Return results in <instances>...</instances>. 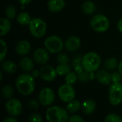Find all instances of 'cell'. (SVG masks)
Masks as SVG:
<instances>
[{
  "label": "cell",
  "instance_id": "1",
  "mask_svg": "<svg viewBox=\"0 0 122 122\" xmlns=\"http://www.w3.org/2000/svg\"><path fill=\"white\" fill-rule=\"evenodd\" d=\"M35 78L29 73L20 75L16 81V88L18 92L23 96L31 94L35 88Z\"/></svg>",
  "mask_w": 122,
  "mask_h": 122
},
{
  "label": "cell",
  "instance_id": "2",
  "mask_svg": "<svg viewBox=\"0 0 122 122\" xmlns=\"http://www.w3.org/2000/svg\"><path fill=\"white\" fill-rule=\"evenodd\" d=\"M102 63V58L95 52H89L82 57L81 64L84 70L92 73L99 69Z\"/></svg>",
  "mask_w": 122,
  "mask_h": 122
},
{
  "label": "cell",
  "instance_id": "3",
  "mask_svg": "<svg viewBox=\"0 0 122 122\" xmlns=\"http://www.w3.org/2000/svg\"><path fill=\"white\" fill-rule=\"evenodd\" d=\"M68 111L59 106L49 107L46 111V119L49 122H66L69 119Z\"/></svg>",
  "mask_w": 122,
  "mask_h": 122
},
{
  "label": "cell",
  "instance_id": "4",
  "mask_svg": "<svg viewBox=\"0 0 122 122\" xmlns=\"http://www.w3.org/2000/svg\"><path fill=\"white\" fill-rule=\"evenodd\" d=\"M44 48L51 54H58L61 52L64 47V43L61 37L56 35L47 37L44 41Z\"/></svg>",
  "mask_w": 122,
  "mask_h": 122
},
{
  "label": "cell",
  "instance_id": "5",
  "mask_svg": "<svg viewBox=\"0 0 122 122\" xmlns=\"http://www.w3.org/2000/svg\"><path fill=\"white\" fill-rule=\"evenodd\" d=\"M28 26L31 35L36 38H41L44 37L46 32V23L41 18L36 17L31 19Z\"/></svg>",
  "mask_w": 122,
  "mask_h": 122
},
{
  "label": "cell",
  "instance_id": "6",
  "mask_svg": "<svg viewBox=\"0 0 122 122\" xmlns=\"http://www.w3.org/2000/svg\"><path fill=\"white\" fill-rule=\"evenodd\" d=\"M92 28L98 33L107 32L110 26V22L107 17L102 14H97L92 17L90 21Z\"/></svg>",
  "mask_w": 122,
  "mask_h": 122
},
{
  "label": "cell",
  "instance_id": "7",
  "mask_svg": "<svg viewBox=\"0 0 122 122\" xmlns=\"http://www.w3.org/2000/svg\"><path fill=\"white\" fill-rule=\"evenodd\" d=\"M109 100L112 106H118L122 102V84L112 83L109 89Z\"/></svg>",
  "mask_w": 122,
  "mask_h": 122
},
{
  "label": "cell",
  "instance_id": "8",
  "mask_svg": "<svg viewBox=\"0 0 122 122\" xmlns=\"http://www.w3.org/2000/svg\"><path fill=\"white\" fill-rule=\"evenodd\" d=\"M75 95V90L71 85L65 83L61 85L58 89V96L59 99L65 103H68L74 99Z\"/></svg>",
  "mask_w": 122,
  "mask_h": 122
},
{
  "label": "cell",
  "instance_id": "9",
  "mask_svg": "<svg viewBox=\"0 0 122 122\" xmlns=\"http://www.w3.org/2000/svg\"><path fill=\"white\" fill-rule=\"evenodd\" d=\"M55 99V94L54 91L50 88H42L38 96V100L39 103L44 106H51Z\"/></svg>",
  "mask_w": 122,
  "mask_h": 122
},
{
  "label": "cell",
  "instance_id": "10",
  "mask_svg": "<svg viewBox=\"0 0 122 122\" xmlns=\"http://www.w3.org/2000/svg\"><path fill=\"white\" fill-rule=\"evenodd\" d=\"M7 113L11 116H17L20 115L23 111L21 102L16 99H10L5 104Z\"/></svg>",
  "mask_w": 122,
  "mask_h": 122
},
{
  "label": "cell",
  "instance_id": "11",
  "mask_svg": "<svg viewBox=\"0 0 122 122\" xmlns=\"http://www.w3.org/2000/svg\"><path fill=\"white\" fill-rule=\"evenodd\" d=\"M40 78L47 82H51L54 81L57 76V73L56 70V68H54L53 66L49 65H42L40 69Z\"/></svg>",
  "mask_w": 122,
  "mask_h": 122
},
{
  "label": "cell",
  "instance_id": "12",
  "mask_svg": "<svg viewBox=\"0 0 122 122\" xmlns=\"http://www.w3.org/2000/svg\"><path fill=\"white\" fill-rule=\"evenodd\" d=\"M33 60L41 65H46L49 60V52L45 48H37L33 53Z\"/></svg>",
  "mask_w": 122,
  "mask_h": 122
},
{
  "label": "cell",
  "instance_id": "13",
  "mask_svg": "<svg viewBox=\"0 0 122 122\" xmlns=\"http://www.w3.org/2000/svg\"><path fill=\"white\" fill-rule=\"evenodd\" d=\"M96 79L102 85L108 86L112 82V73L106 69H98L96 72Z\"/></svg>",
  "mask_w": 122,
  "mask_h": 122
},
{
  "label": "cell",
  "instance_id": "14",
  "mask_svg": "<svg viewBox=\"0 0 122 122\" xmlns=\"http://www.w3.org/2000/svg\"><path fill=\"white\" fill-rule=\"evenodd\" d=\"M81 47V40L76 36L69 37L64 42V47L69 52H75Z\"/></svg>",
  "mask_w": 122,
  "mask_h": 122
},
{
  "label": "cell",
  "instance_id": "15",
  "mask_svg": "<svg viewBox=\"0 0 122 122\" xmlns=\"http://www.w3.org/2000/svg\"><path fill=\"white\" fill-rule=\"evenodd\" d=\"M31 50V44L26 40L19 41L15 47V52L20 56H25L29 53Z\"/></svg>",
  "mask_w": 122,
  "mask_h": 122
},
{
  "label": "cell",
  "instance_id": "16",
  "mask_svg": "<svg viewBox=\"0 0 122 122\" xmlns=\"http://www.w3.org/2000/svg\"><path fill=\"white\" fill-rule=\"evenodd\" d=\"M65 4L64 0H49L47 2V8L51 12L57 13L64 9Z\"/></svg>",
  "mask_w": 122,
  "mask_h": 122
},
{
  "label": "cell",
  "instance_id": "17",
  "mask_svg": "<svg viewBox=\"0 0 122 122\" xmlns=\"http://www.w3.org/2000/svg\"><path fill=\"white\" fill-rule=\"evenodd\" d=\"M19 67L23 71L26 73L31 72L34 67V61L28 57H24L19 61Z\"/></svg>",
  "mask_w": 122,
  "mask_h": 122
},
{
  "label": "cell",
  "instance_id": "18",
  "mask_svg": "<svg viewBox=\"0 0 122 122\" xmlns=\"http://www.w3.org/2000/svg\"><path fill=\"white\" fill-rule=\"evenodd\" d=\"M97 108V104L95 103L94 101L92 99H87L85 100L83 104H81V109L83 112L85 114H93Z\"/></svg>",
  "mask_w": 122,
  "mask_h": 122
},
{
  "label": "cell",
  "instance_id": "19",
  "mask_svg": "<svg viewBox=\"0 0 122 122\" xmlns=\"http://www.w3.org/2000/svg\"><path fill=\"white\" fill-rule=\"evenodd\" d=\"M11 28V19L9 18H1L0 19V35L4 36L8 34Z\"/></svg>",
  "mask_w": 122,
  "mask_h": 122
},
{
  "label": "cell",
  "instance_id": "20",
  "mask_svg": "<svg viewBox=\"0 0 122 122\" xmlns=\"http://www.w3.org/2000/svg\"><path fill=\"white\" fill-rule=\"evenodd\" d=\"M1 68L4 72L8 73V74H13L16 71V64L10 60H6L2 62Z\"/></svg>",
  "mask_w": 122,
  "mask_h": 122
},
{
  "label": "cell",
  "instance_id": "21",
  "mask_svg": "<svg viewBox=\"0 0 122 122\" xmlns=\"http://www.w3.org/2000/svg\"><path fill=\"white\" fill-rule=\"evenodd\" d=\"M119 62L117 59L114 57H110L108 58L104 63V68L109 71H112L114 70L116 68H118L119 66Z\"/></svg>",
  "mask_w": 122,
  "mask_h": 122
},
{
  "label": "cell",
  "instance_id": "22",
  "mask_svg": "<svg viewBox=\"0 0 122 122\" xmlns=\"http://www.w3.org/2000/svg\"><path fill=\"white\" fill-rule=\"evenodd\" d=\"M31 20V19L30 14L26 12H21L19 13L17 17H16L17 22L20 25H22V26L29 25Z\"/></svg>",
  "mask_w": 122,
  "mask_h": 122
},
{
  "label": "cell",
  "instance_id": "23",
  "mask_svg": "<svg viewBox=\"0 0 122 122\" xmlns=\"http://www.w3.org/2000/svg\"><path fill=\"white\" fill-rule=\"evenodd\" d=\"M81 9L84 14L87 15H91L95 12L97 9V6H96V4L93 1L89 0L83 3Z\"/></svg>",
  "mask_w": 122,
  "mask_h": 122
},
{
  "label": "cell",
  "instance_id": "24",
  "mask_svg": "<svg viewBox=\"0 0 122 122\" xmlns=\"http://www.w3.org/2000/svg\"><path fill=\"white\" fill-rule=\"evenodd\" d=\"M96 79V73L95 72H87L84 70L80 74L78 75V81L81 83H86L89 81H94Z\"/></svg>",
  "mask_w": 122,
  "mask_h": 122
},
{
  "label": "cell",
  "instance_id": "25",
  "mask_svg": "<svg viewBox=\"0 0 122 122\" xmlns=\"http://www.w3.org/2000/svg\"><path fill=\"white\" fill-rule=\"evenodd\" d=\"M81 107V104L80 101L76 99H73L72 101L68 102V104L66 106V110L68 111V112L71 114H74L79 111Z\"/></svg>",
  "mask_w": 122,
  "mask_h": 122
},
{
  "label": "cell",
  "instance_id": "26",
  "mask_svg": "<svg viewBox=\"0 0 122 122\" xmlns=\"http://www.w3.org/2000/svg\"><path fill=\"white\" fill-rule=\"evenodd\" d=\"M56 73L59 76H66L71 72V66L67 64H59L56 68Z\"/></svg>",
  "mask_w": 122,
  "mask_h": 122
},
{
  "label": "cell",
  "instance_id": "27",
  "mask_svg": "<svg viewBox=\"0 0 122 122\" xmlns=\"http://www.w3.org/2000/svg\"><path fill=\"white\" fill-rule=\"evenodd\" d=\"M5 14L7 18L12 20L17 17V10L14 5H8L5 9Z\"/></svg>",
  "mask_w": 122,
  "mask_h": 122
},
{
  "label": "cell",
  "instance_id": "28",
  "mask_svg": "<svg viewBox=\"0 0 122 122\" xmlns=\"http://www.w3.org/2000/svg\"><path fill=\"white\" fill-rule=\"evenodd\" d=\"M78 81V75L75 72H69L65 76V83L73 86Z\"/></svg>",
  "mask_w": 122,
  "mask_h": 122
},
{
  "label": "cell",
  "instance_id": "29",
  "mask_svg": "<svg viewBox=\"0 0 122 122\" xmlns=\"http://www.w3.org/2000/svg\"><path fill=\"white\" fill-rule=\"evenodd\" d=\"M1 93L2 96L4 99H10L14 95V90L12 87L9 85H5L3 86L1 89Z\"/></svg>",
  "mask_w": 122,
  "mask_h": 122
},
{
  "label": "cell",
  "instance_id": "30",
  "mask_svg": "<svg viewBox=\"0 0 122 122\" xmlns=\"http://www.w3.org/2000/svg\"><path fill=\"white\" fill-rule=\"evenodd\" d=\"M0 43H1V51H0V61L3 62L7 54V45L6 42L3 40H0Z\"/></svg>",
  "mask_w": 122,
  "mask_h": 122
},
{
  "label": "cell",
  "instance_id": "31",
  "mask_svg": "<svg viewBox=\"0 0 122 122\" xmlns=\"http://www.w3.org/2000/svg\"><path fill=\"white\" fill-rule=\"evenodd\" d=\"M104 122H122V119L118 114L112 113L105 117Z\"/></svg>",
  "mask_w": 122,
  "mask_h": 122
},
{
  "label": "cell",
  "instance_id": "32",
  "mask_svg": "<svg viewBox=\"0 0 122 122\" xmlns=\"http://www.w3.org/2000/svg\"><path fill=\"white\" fill-rule=\"evenodd\" d=\"M56 60L59 63V64H67L69 62V56L64 52H59L57 55Z\"/></svg>",
  "mask_w": 122,
  "mask_h": 122
},
{
  "label": "cell",
  "instance_id": "33",
  "mask_svg": "<svg viewBox=\"0 0 122 122\" xmlns=\"http://www.w3.org/2000/svg\"><path fill=\"white\" fill-rule=\"evenodd\" d=\"M29 122H43V119L40 114L37 113H34L29 116Z\"/></svg>",
  "mask_w": 122,
  "mask_h": 122
},
{
  "label": "cell",
  "instance_id": "34",
  "mask_svg": "<svg viewBox=\"0 0 122 122\" xmlns=\"http://www.w3.org/2000/svg\"><path fill=\"white\" fill-rule=\"evenodd\" d=\"M122 76L119 71H114L112 73V83H121Z\"/></svg>",
  "mask_w": 122,
  "mask_h": 122
},
{
  "label": "cell",
  "instance_id": "35",
  "mask_svg": "<svg viewBox=\"0 0 122 122\" xmlns=\"http://www.w3.org/2000/svg\"><path fill=\"white\" fill-rule=\"evenodd\" d=\"M67 122H85V121L81 116L76 114H74L69 117Z\"/></svg>",
  "mask_w": 122,
  "mask_h": 122
},
{
  "label": "cell",
  "instance_id": "36",
  "mask_svg": "<svg viewBox=\"0 0 122 122\" xmlns=\"http://www.w3.org/2000/svg\"><path fill=\"white\" fill-rule=\"evenodd\" d=\"M39 104H41L39 103V100L36 101V100H35V99H32V100H31V101L29 102L28 106H29V107L31 109H32V110H36V109H39Z\"/></svg>",
  "mask_w": 122,
  "mask_h": 122
},
{
  "label": "cell",
  "instance_id": "37",
  "mask_svg": "<svg viewBox=\"0 0 122 122\" xmlns=\"http://www.w3.org/2000/svg\"><path fill=\"white\" fill-rule=\"evenodd\" d=\"M31 74L32 75V76H33L34 78H36L39 77V75H40L39 70H33L31 71Z\"/></svg>",
  "mask_w": 122,
  "mask_h": 122
},
{
  "label": "cell",
  "instance_id": "38",
  "mask_svg": "<svg viewBox=\"0 0 122 122\" xmlns=\"http://www.w3.org/2000/svg\"><path fill=\"white\" fill-rule=\"evenodd\" d=\"M117 29L119 30V32H120L122 33V17L118 21L117 23Z\"/></svg>",
  "mask_w": 122,
  "mask_h": 122
},
{
  "label": "cell",
  "instance_id": "39",
  "mask_svg": "<svg viewBox=\"0 0 122 122\" xmlns=\"http://www.w3.org/2000/svg\"><path fill=\"white\" fill-rule=\"evenodd\" d=\"M2 122H19L17 121V119H16L14 117H8L6 118Z\"/></svg>",
  "mask_w": 122,
  "mask_h": 122
},
{
  "label": "cell",
  "instance_id": "40",
  "mask_svg": "<svg viewBox=\"0 0 122 122\" xmlns=\"http://www.w3.org/2000/svg\"><path fill=\"white\" fill-rule=\"evenodd\" d=\"M19 1V4H21V5H26L28 4L29 3H31L32 1V0H17Z\"/></svg>",
  "mask_w": 122,
  "mask_h": 122
},
{
  "label": "cell",
  "instance_id": "41",
  "mask_svg": "<svg viewBox=\"0 0 122 122\" xmlns=\"http://www.w3.org/2000/svg\"><path fill=\"white\" fill-rule=\"evenodd\" d=\"M118 71L121 73L122 76V60L120 61V63H119V66H118Z\"/></svg>",
  "mask_w": 122,
  "mask_h": 122
}]
</instances>
